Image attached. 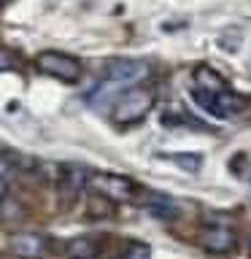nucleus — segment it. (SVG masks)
Returning <instances> with one entry per match:
<instances>
[{"instance_id":"9","label":"nucleus","mask_w":251,"mask_h":259,"mask_svg":"<svg viewBox=\"0 0 251 259\" xmlns=\"http://www.w3.org/2000/svg\"><path fill=\"white\" fill-rule=\"evenodd\" d=\"M192 76H194V87L200 89H208V92H224L227 89V78L214 68H208V65H197Z\"/></svg>"},{"instance_id":"7","label":"nucleus","mask_w":251,"mask_h":259,"mask_svg":"<svg viewBox=\"0 0 251 259\" xmlns=\"http://www.w3.org/2000/svg\"><path fill=\"white\" fill-rule=\"evenodd\" d=\"M238 246V235H235L230 227H208L202 230V248L208 254H230Z\"/></svg>"},{"instance_id":"2","label":"nucleus","mask_w":251,"mask_h":259,"mask_svg":"<svg viewBox=\"0 0 251 259\" xmlns=\"http://www.w3.org/2000/svg\"><path fill=\"white\" fill-rule=\"evenodd\" d=\"M192 100L197 103L202 111L214 113L216 119H232V116H238V113L246 111V100L238 95H232V92H227V89L224 92H208V89L194 87Z\"/></svg>"},{"instance_id":"16","label":"nucleus","mask_w":251,"mask_h":259,"mask_svg":"<svg viewBox=\"0 0 251 259\" xmlns=\"http://www.w3.org/2000/svg\"><path fill=\"white\" fill-rule=\"evenodd\" d=\"M8 3H11V0H0V8H3V6H8Z\"/></svg>"},{"instance_id":"1","label":"nucleus","mask_w":251,"mask_h":259,"mask_svg":"<svg viewBox=\"0 0 251 259\" xmlns=\"http://www.w3.org/2000/svg\"><path fill=\"white\" fill-rule=\"evenodd\" d=\"M154 108V92L146 87H135V89H127L121 92L116 100H113V111H111V119L116 127H133L138 121H143L149 116V111Z\"/></svg>"},{"instance_id":"14","label":"nucleus","mask_w":251,"mask_h":259,"mask_svg":"<svg viewBox=\"0 0 251 259\" xmlns=\"http://www.w3.org/2000/svg\"><path fill=\"white\" fill-rule=\"evenodd\" d=\"M11 170H14V159L8 157V154H0V178L6 181V176L11 173Z\"/></svg>"},{"instance_id":"8","label":"nucleus","mask_w":251,"mask_h":259,"mask_svg":"<svg viewBox=\"0 0 251 259\" xmlns=\"http://www.w3.org/2000/svg\"><path fill=\"white\" fill-rule=\"evenodd\" d=\"M89 170L87 167H78V165H70V167H65V173L60 176V186H62V194L65 197H70V202L78 197L81 192L89 186Z\"/></svg>"},{"instance_id":"15","label":"nucleus","mask_w":251,"mask_h":259,"mask_svg":"<svg viewBox=\"0 0 251 259\" xmlns=\"http://www.w3.org/2000/svg\"><path fill=\"white\" fill-rule=\"evenodd\" d=\"M6 197H8V186H6V181L0 178V205L6 202Z\"/></svg>"},{"instance_id":"10","label":"nucleus","mask_w":251,"mask_h":259,"mask_svg":"<svg viewBox=\"0 0 251 259\" xmlns=\"http://www.w3.org/2000/svg\"><path fill=\"white\" fill-rule=\"evenodd\" d=\"M70 259H95L100 246H97L95 238H89V235H78V238H70L68 246H65Z\"/></svg>"},{"instance_id":"4","label":"nucleus","mask_w":251,"mask_h":259,"mask_svg":"<svg viewBox=\"0 0 251 259\" xmlns=\"http://www.w3.org/2000/svg\"><path fill=\"white\" fill-rule=\"evenodd\" d=\"M89 186L108 197L111 202H130L135 197V184L127 176H116V173H92L89 176Z\"/></svg>"},{"instance_id":"6","label":"nucleus","mask_w":251,"mask_h":259,"mask_svg":"<svg viewBox=\"0 0 251 259\" xmlns=\"http://www.w3.org/2000/svg\"><path fill=\"white\" fill-rule=\"evenodd\" d=\"M8 248L19 259H40L46 254V238L38 232H16L8 240Z\"/></svg>"},{"instance_id":"13","label":"nucleus","mask_w":251,"mask_h":259,"mask_svg":"<svg viewBox=\"0 0 251 259\" xmlns=\"http://www.w3.org/2000/svg\"><path fill=\"white\" fill-rule=\"evenodd\" d=\"M14 65H16V54L11 52V49H0V73L11 70Z\"/></svg>"},{"instance_id":"5","label":"nucleus","mask_w":251,"mask_h":259,"mask_svg":"<svg viewBox=\"0 0 251 259\" xmlns=\"http://www.w3.org/2000/svg\"><path fill=\"white\" fill-rule=\"evenodd\" d=\"M105 76L113 84H138L149 76V65L141 60H111L105 65Z\"/></svg>"},{"instance_id":"12","label":"nucleus","mask_w":251,"mask_h":259,"mask_svg":"<svg viewBox=\"0 0 251 259\" xmlns=\"http://www.w3.org/2000/svg\"><path fill=\"white\" fill-rule=\"evenodd\" d=\"M170 162H176L178 167H184L186 173H197L200 165H202V159L197 157V154H192V157H184V154H176V157H170Z\"/></svg>"},{"instance_id":"3","label":"nucleus","mask_w":251,"mask_h":259,"mask_svg":"<svg viewBox=\"0 0 251 259\" xmlns=\"http://www.w3.org/2000/svg\"><path fill=\"white\" fill-rule=\"evenodd\" d=\"M38 70L52 76L57 81H65V84H76L81 78V62L70 54H62V52H40L38 54Z\"/></svg>"},{"instance_id":"11","label":"nucleus","mask_w":251,"mask_h":259,"mask_svg":"<svg viewBox=\"0 0 251 259\" xmlns=\"http://www.w3.org/2000/svg\"><path fill=\"white\" fill-rule=\"evenodd\" d=\"M113 208H116V202H111L108 197H103V194H89L87 200V216L89 219H108L113 216Z\"/></svg>"}]
</instances>
